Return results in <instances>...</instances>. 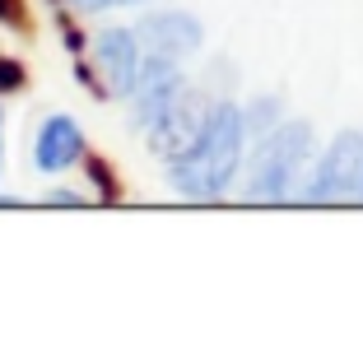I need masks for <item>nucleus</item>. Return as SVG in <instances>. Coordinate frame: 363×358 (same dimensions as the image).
<instances>
[{
	"instance_id": "0eeeda50",
	"label": "nucleus",
	"mask_w": 363,
	"mask_h": 358,
	"mask_svg": "<svg viewBox=\"0 0 363 358\" xmlns=\"http://www.w3.org/2000/svg\"><path fill=\"white\" fill-rule=\"evenodd\" d=\"M79 163H89V145H84L79 121L65 112L43 116V126L33 135V168L43 172V177H56V172H70Z\"/></svg>"
},
{
	"instance_id": "9b49d317",
	"label": "nucleus",
	"mask_w": 363,
	"mask_h": 358,
	"mask_svg": "<svg viewBox=\"0 0 363 358\" xmlns=\"http://www.w3.org/2000/svg\"><path fill=\"white\" fill-rule=\"evenodd\" d=\"M117 5H145V0H70V10L79 14H103V10H117Z\"/></svg>"
},
{
	"instance_id": "2eb2a0df",
	"label": "nucleus",
	"mask_w": 363,
	"mask_h": 358,
	"mask_svg": "<svg viewBox=\"0 0 363 358\" xmlns=\"http://www.w3.org/2000/svg\"><path fill=\"white\" fill-rule=\"evenodd\" d=\"M23 205V196H0V210H19Z\"/></svg>"
},
{
	"instance_id": "f257e3e1",
	"label": "nucleus",
	"mask_w": 363,
	"mask_h": 358,
	"mask_svg": "<svg viewBox=\"0 0 363 358\" xmlns=\"http://www.w3.org/2000/svg\"><path fill=\"white\" fill-rule=\"evenodd\" d=\"M247 145H252V130H247V116L238 103L219 98L205 121L201 140L182 158L168 163V181L182 201H196V205H214L224 201L233 191V177L242 172L247 163Z\"/></svg>"
},
{
	"instance_id": "423d86ee",
	"label": "nucleus",
	"mask_w": 363,
	"mask_h": 358,
	"mask_svg": "<svg viewBox=\"0 0 363 358\" xmlns=\"http://www.w3.org/2000/svg\"><path fill=\"white\" fill-rule=\"evenodd\" d=\"M145 65V43L135 28H103L94 38V70L103 74V89L112 98H130Z\"/></svg>"
},
{
	"instance_id": "f8f14e48",
	"label": "nucleus",
	"mask_w": 363,
	"mask_h": 358,
	"mask_svg": "<svg viewBox=\"0 0 363 358\" xmlns=\"http://www.w3.org/2000/svg\"><path fill=\"white\" fill-rule=\"evenodd\" d=\"M43 205H79V210H84V205H89V196H84V191H47V196H43Z\"/></svg>"
},
{
	"instance_id": "7ed1b4c3",
	"label": "nucleus",
	"mask_w": 363,
	"mask_h": 358,
	"mask_svg": "<svg viewBox=\"0 0 363 358\" xmlns=\"http://www.w3.org/2000/svg\"><path fill=\"white\" fill-rule=\"evenodd\" d=\"M298 205H363V135L340 130L321 149L312 177L298 186Z\"/></svg>"
},
{
	"instance_id": "f03ea898",
	"label": "nucleus",
	"mask_w": 363,
	"mask_h": 358,
	"mask_svg": "<svg viewBox=\"0 0 363 358\" xmlns=\"http://www.w3.org/2000/svg\"><path fill=\"white\" fill-rule=\"evenodd\" d=\"M312 149H317V140H312L308 121H279L270 135L252 140L242 201L247 205H289V201H298V177L308 172Z\"/></svg>"
},
{
	"instance_id": "39448f33",
	"label": "nucleus",
	"mask_w": 363,
	"mask_h": 358,
	"mask_svg": "<svg viewBox=\"0 0 363 358\" xmlns=\"http://www.w3.org/2000/svg\"><path fill=\"white\" fill-rule=\"evenodd\" d=\"M191 84L186 74H182V61L177 56H159V52H145V65H140V79L130 89V116H135L140 130H150L159 121V112L182 94V89Z\"/></svg>"
},
{
	"instance_id": "6e6552de",
	"label": "nucleus",
	"mask_w": 363,
	"mask_h": 358,
	"mask_svg": "<svg viewBox=\"0 0 363 358\" xmlns=\"http://www.w3.org/2000/svg\"><path fill=\"white\" fill-rule=\"evenodd\" d=\"M140 43H145V52H159V56H196L205 43V28L196 14L186 10H159V14H145V19L135 23Z\"/></svg>"
},
{
	"instance_id": "1a4fd4ad",
	"label": "nucleus",
	"mask_w": 363,
	"mask_h": 358,
	"mask_svg": "<svg viewBox=\"0 0 363 358\" xmlns=\"http://www.w3.org/2000/svg\"><path fill=\"white\" fill-rule=\"evenodd\" d=\"M242 116H247L252 140H261V135H270V130L284 121V103H279V98H270V94H261V98H252V103L242 107Z\"/></svg>"
},
{
	"instance_id": "4468645a",
	"label": "nucleus",
	"mask_w": 363,
	"mask_h": 358,
	"mask_svg": "<svg viewBox=\"0 0 363 358\" xmlns=\"http://www.w3.org/2000/svg\"><path fill=\"white\" fill-rule=\"evenodd\" d=\"M14 14H19V10H14V0H0V23L14 19Z\"/></svg>"
},
{
	"instance_id": "ddd939ff",
	"label": "nucleus",
	"mask_w": 363,
	"mask_h": 358,
	"mask_svg": "<svg viewBox=\"0 0 363 358\" xmlns=\"http://www.w3.org/2000/svg\"><path fill=\"white\" fill-rule=\"evenodd\" d=\"M0 177H5V107H0Z\"/></svg>"
},
{
	"instance_id": "9d476101",
	"label": "nucleus",
	"mask_w": 363,
	"mask_h": 358,
	"mask_svg": "<svg viewBox=\"0 0 363 358\" xmlns=\"http://www.w3.org/2000/svg\"><path fill=\"white\" fill-rule=\"evenodd\" d=\"M23 61H10V56H0V94H14V89H23Z\"/></svg>"
},
{
	"instance_id": "20e7f679",
	"label": "nucleus",
	"mask_w": 363,
	"mask_h": 358,
	"mask_svg": "<svg viewBox=\"0 0 363 358\" xmlns=\"http://www.w3.org/2000/svg\"><path fill=\"white\" fill-rule=\"evenodd\" d=\"M214 103H219V98H210V94H201V89L186 84V89H182V94L159 112V121L145 130V145H150L154 154L163 158V163L182 158L186 149L196 145V140H201V130H205V121H210Z\"/></svg>"
}]
</instances>
